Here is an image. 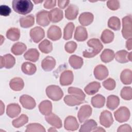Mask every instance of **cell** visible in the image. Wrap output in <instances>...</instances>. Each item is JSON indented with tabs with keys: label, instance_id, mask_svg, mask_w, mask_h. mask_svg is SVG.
Masks as SVG:
<instances>
[{
	"label": "cell",
	"instance_id": "cell-1",
	"mask_svg": "<svg viewBox=\"0 0 132 132\" xmlns=\"http://www.w3.org/2000/svg\"><path fill=\"white\" fill-rule=\"evenodd\" d=\"M68 92L70 95L65 96L64 102L68 106L79 105L85 102L86 95L80 89L75 87H69L68 89Z\"/></svg>",
	"mask_w": 132,
	"mask_h": 132
},
{
	"label": "cell",
	"instance_id": "cell-2",
	"mask_svg": "<svg viewBox=\"0 0 132 132\" xmlns=\"http://www.w3.org/2000/svg\"><path fill=\"white\" fill-rule=\"evenodd\" d=\"M12 7L16 13L25 15L31 11L34 5L29 0H14L12 2Z\"/></svg>",
	"mask_w": 132,
	"mask_h": 132
},
{
	"label": "cell",
	"instance_id": "cell-3",
	"mask_svg": "<svg viewBox=\"0 0 132 132\" xmlns=\"http://www.w3.org/2000/svg\"><path fill=\"white\" fill-rule=\"evenodd\" d=\"M88 45L92 47L91 51H85L83 52V56L86 58H90L97 55L103 48V45L101 41L96 38L90 39L87 42Z\"/></svg>",
	"mask_w": 132,
	"mask_h": 132
},
{
	"label": "cell",
	"instance_id": "cell-4",
	"mask_svg": "<svg viewBox=\"0 0 132 132\" xmlns=\"http://www.w3.org/2000/svg\"><path fill=\"white\" fill-rule=\"evenodd\" d=\"M47 96L54 101L60 100L63 95V92L61 89L56 85L48 86L46 89Z\"/></svg>",
	"mask_w": 132,
	"mask_h": 132
},
{
	"label": "cell",
	"instance_id": "cell-5",
	"mask_svg": "<svg viewBox=\"0 0 132 132\" xmlns=\"http://www.w3.org/2000/svg\"><path fill=\"white\" fill-rule=\"evenodd\" d=\"M131 15H128L122 19V34L123 37L126 39L132 37L131 29Z\"/></svg>",
	"mask_w": 132,
	"mask_h": 132
},
{
	"label": "cell",
	"instance_id": "cell-6",
	"mask_svg": "<svg viewBox=\"0 0 132 132\" xmlns=\"http://www.w3.org/2000/svg\"><path fill=\"white\" fill-rule=\"evenodd\" d=\"M129 110L126 107L122 106L114 112L116 120L120 122L123 123L128 120L130 117Z\"/></svg>",
	"mask_w": 132,
	"mask_h": 132
},
{
	"label": "cell",
	"instance_id": "cell-7",
	"mask_svg": "<svg viewBox=\"0 0 132 132\" xmlns=\"http://www.w3.org/2000/svg\"><path fill=\"white\" fill-rule=\"evenodd\" d=\"M92 111V108L90 105H85L82 106L77 113L79 121L80 123H82L86 121L91 115Z\"/></svg>",
	"mask_w": 132,
	"mask_h": 132
},
{
	"label": "cell",
	"instance_id": "cell-8",
	"mask_svg": "<svg viewBox=\"0 0 132 132\" xmlns=\"http://www.w3.org/2000/svg\"><path fill=\"white\" fill-rule=\"evenodd\" d=\"M100 122L102 125L108 128L113 122L111 113L108 110H104L101 112L100 117Z\"/></svg>",
	"mask_w": 132,
	"mask_h": 132
},
{
	"label": "cell",
	"instance_id": "cell-9",
	"mask_svg": "<svg viewBox=\"0 0 132 132\" xmlns=\"http://www.w3.org/2000/svg\"><path fill=\"white\" fill-rule=\"evenodd\" d=\"M45 36L44 31L43 28L37 26L32 28L30 31V36L32 40L35 43L40 42Z\"/></svg>",
	"mask_w": 132,
	"mask_h": 132
},
{
	"label": "cell",
	"instance_id": "cell-10",
	"mask_svg": "<svg viewBox=\"0 0 132 132\" xmlns=\"http://www.w3.org/2000/svg\"><path fill=\"white\" fill-rule=\"evenodd\" d=\"M94 77L98 80H102L105 79L108 75L107 68L103 64H99L95 67L94 69Z\"/></svg>",
	"mask_w": 132,
	"mask_h": 132
},
{
	"label": "cell",
	"instance_id": "cell-11",
	"mask_svg": "<svg viewBox=\"0 0 132 132\" xmlns=\"http://www.w3.org/2000/svg\"><path fill=\"white\" fill-rule=\"evenodd\" d=\"M48 13L47 11L41 10L38 12L36 14V21L38 25L42 26H47L50 22L48 18Z\"/></svg>",
	"mask_w": 132,
	"mask_h": 132
},
{
	"label": "cell",
	"instance_id": "cell-12",
	"mask_svg": "<svg viewBox=\"0 0 132 132\" xmlns=\"http://www.w3.org/2000/svg\"><path fill=\"white\" fill-rule=\"evenodd\" d=\"M20 102L24 108L27 109H34L36 105L34 98L26 94H24L20 96Z\"/></svg>",
	"mask_w": 132,
	"mask_h": 132
},
{
	"label": "cell",
	"instance_id": "cell-13",
	"mask_svg": "<svg viewBox=\"0 0 132 132\" xmlns=\"http://www.w3.org/2000/svg\"><path fill=\"white\" fill-rule=\"evenodd\" d=\"M15 63L14 57L11 54H6L4 56H1V68L5 67L6 69L12 68Z\"/></svg>",
	"mask_w": 132,
	"mask_h": 132
},
{
	"label": "cell",
	"instance_id": "cell-14",
	"mask_svg": "<svg viewBox=\"0 0 132 132\" xmlns=\"http://www.w3.org/2000/svg\"><path fill=\"white\" fill-rule=\"evenodd\" d=\"M74 79L73 73L70 70L63 71L60 76V84L62 86H68L71 85Z\"/></svg>",
	"mask_w": 132,
	"mask_h": 132
},
{
	"label": "cell",
	"instance_id": "cell-15",
	"mask_svg": "<svg viewBox=\"0 0 132 132\" xmlns=\"http://www.w3.org/2000/svg\"><path fill=\"white\" fill-rule=\"evenodd\" d=\"M47 37L53 40L56 41L61 37V31L60 28L56 25H52L47 32Z\"/></svg>",
	"mask_w": 132,
	"mask_h": 132
},
{
	"label": "cell",
	"instance_id": "cell-16",
	"mask_svg": "<svg viewBox=\"0 0 132 132\" xmlns=\"http://www.w3.org/2000/svg\"><path fill=\"white\" fill-rule=\"evenodd\" d=\"M64 126L65 129L67 130L74 131L78 129L79 124L74 117L70 116L65 118L64 123Z\"/></svg>",
	"mask_w": 132,
	"mask_h": 132
},
{
	"label": "cell",
	"instance_id": "cell-17",
	"mask_svg": "<svg viewBox=\"0 0 132 132\" xmlns=\"http://www.w3.org/2000/svg\"><path fill=\"white\" fill-rule=\"evenodd\" d=\"M116 60L120 63H126L131 61V52L128 53L125 50H121L117 52L116 54Z\"/></svg>",
	"mask_w": 132,
	"mask_h": 132
},
{
	"label": "cell",
	"instance_id": "cell-18",
	"mask_svg": "<svg viewBox=\"0 0 132 132\" xmlns=\"http://www.w3.org/2000/svg\"><path fill=\"white\" fill-rule=\"evenodd\" d=\"M63 11L58 8L51 10L48 13L50 21L53 23H57L63 19Z\"/></svg>",
	"mask_w": 132,
	"mask_h": 132
},
{
	"label": "cell",
	"instance_id": "cell-19",
	"mask_svg": "<svg viewBox=\"0 0 132 132\" xmlns=\"http://www.w3.org/2000/svg\"><path fill=\"white\" fill-rule=\"evenodd\" d=\"M45 119L50 125L56 127L60 128L62 127V122L61 119L56 114L53 113L45 116Z\"/></svg>",
	"mask_w": 132,
	"mask_h": 132
},
{
	"label": "cell",
	"instance_id": "cell-20",
	"mask_svg": "<svg viewBox=\"0 0 132 132\" xmlns=\"http://www.w3.org/2000/svg\"><path fill=\"white\" fill-rule=\"evenodd\" d=\"M56 60L51 56H47L41 62V67L45 71H51L55 67Z\"/></svg>",
	"mask_w": 132,
	"mask_h": 132
},
{
	"label": "cell",
	"instance_id": "cell-21",
	"mask_svg": "<svg viewBox=\"0 0 132 132\" xmlns=\"http://www.w3.org/2000/svg\"><path fill=\"white\" fill-rule=\"evenodd\" d=\"M21 108L19 105L17 104H10L6 109V113L8 117L13 118L18 116L21 112Z\"/></svg>",
	"mask_w": 132,
	"mask_h": 132
},
{
	"label": "cell",
	"instance_id": "cell-22",
	"mask_svg": "<svg viewBox=\"0 0 132 132\" xmlns=\"http://www.w3.org/2000/svg\"><path fill=\"white\" fill-rule=\"evenodd\" d=\"M79 9L77 6L71 4L65 10V16L69 20H73L76 18Z\"/></svg>",
	"mask_w": 132,
	"mask_h": 132
},
{
	"label": "cell",
	"instance_id": "cell-23",
	"mask_svg": "<svg viewBox=\"0 0 132 132\" xmlns=\"http://www.w3.org/2000/svg\"><path fill=\"white\" fill-rule=\"evenodd\" d=\"M74 39L77 41H84L88 38V33L86 29L81 26H77L74 34Z\"/></svg>",
	"mask_w": 132,
	"mask_h": 132
},
{
	"label": "cell",
	"instance_id": "cell-24",
	"mask_svg": "<svg viewBox=\"0 0 132 132\" xmlns=\"http://www.w3.org/2000/svg\"><path fill=\"white\" fill-rule=\"evenodd\" d=\"M39 109L40 112L44 116H47L52 111V104L51 101L45 100L41 102L39 105Z\"/></svg>",
	"mask_w": 132,
	"mask_h": 132
},
{
	"label": "cell",
	"instance_id": "cell-25",
	"mask_svg": "<svg viewBox=\"0 0 132 132\" xmlns=\"http://www.w3.org/2000/svg\"><path fill=\"white\" fill-rule=\"evenodd\" d=\"M94 16L92 13L89 12H83L79 16V22L82 26H88L93 21Z\"/></svg>",
	"mask_w": 132,
	"mask_h": 132
},
{
	"label": "cell",
	"instance_id": "cell-26",
	"mask_svg": "<svg viewBox=\"0 0 132 132\" xmlns=\"http://www.w3.org/2000/svg\"><path fill=\"white\" fill-rule=\"evenodd\" d=\"M9 86L11 89L15 91L21 90L24 86L23 80L20 77H14L12 78L10 82Z\"/></svg>",
	"mask_w": 132,
	"mask_h": 132
},
{
	"label": "cell",
	"instance_id": "cell-27",
	"mask_svg": "<svg viewBox=\"0 0 132 132\" xmlns=\"http://www.w3.org/2000/svg\"><path fill=\"white\" fill-rule=\"evenodd\" d=\"M97 127V123L93 119L87 120L80 127V132H89L93 131Z\"/></svg>",
	"mask_w": 132,
	"mask_h": 132
},
{
	"label": "cell",
	"instance_id": "cell-28",
	"mask_svg": "<svg viewBox=\"0 0 132 132\" xmlns=\"http://www.w3.org/2000/svg\"><path fill=\"white\" fill-rule=\"evenodd\" d=\"M101 84L97 81H93L87 85L84 89L85 92L88 95H93L98 92Z\"/></svg>",
	"mask_w": 132,
	"mask_h": 132
},
{
	"label": "cell",
	"instance_id": "cell-29",
	"mask_svg": "<svg viewBox=\"0 0 132 132\" xmlns=\"http://www.w3.org/2000/svg\"><path fill=\"white\" fill-rule=\"evenodd\" d=\"M24 57L27 60L36 62L39 59V53L36 48H30L24 54Z\"/></svg>",
	"mask_w": 132,
	"mask_h": 132
},
{
	"label": "cell",
	"instance_id": "cell-30",
	"mask_svg": "<svg viewBox=\"0 0 132 132\" xmlns=\"http://www.w3.org/2000/svg\"><path fill=\"white\" fill-rule=\"evenodd\" d=\"M69 62L71 66L74 69H78L81 68L83 64V59L76 55H72L70 57Z\"/></svg>",
	"mask_w": 132,
	"mask_h": 132
},
{
	"label": "cell",
	"instance_id": "cell-31",
	"mask_svg": "<svg viewBox=\"0 0 132 132\" xmlns=\"http://www.w3.org/2000/svg\"><path fill=\"white\" fill-rule=\"evenodd\" d=\"M120 103V99L118 96L111 95L108 96L106 106L108 108L113 110L118 107Z\"/></svg>",
	"mask_w": 132,
	"mask_h": 132
},
{
	"label": "cell",
	"instance_id": "cell-32",
	"mask_svg": "<svg viewBox=\"0 0 132 132\" xmlns=\"http://www.w3.org/2000/svg\"><path fill=\"white\" fill-rule=\"evenodd\" d=\"M35 23V18L32 15H28L21 17L20 19V26L23 28H29L32 26Z\"/></svg>",
	"mask_w": 132,
	"mask_h": 132
},
{
	"label": "cell",
	"instance_id": "cell-33",
	"mask_svg": "<svg viewBox=\"0 0 132 132\" xmlns=\"http://www.w3.org/2000/svg\"><path fill=\"white\" fill-rule=\"evenodd\" d=\"M21 69L24 73L29 75L34 74L37 70L35 64L29 62H24L22 65Z\"/></svg>",
	"mask_w": 132,
	"mask_h": 132
},
{
	"label": "cell",
	"instance_id": "cell-34",
	"mask_svg": "<svg viewBox=\"0 0 132 132\" xmlns=\"http://www.w3.org/2000/svg\"><path fill=\"white\" fill-rule=\"evenodd\" d=\"M26 48L27 47L24 43L18 42L12 45L11 51L15 55H20L26 51Z\"/></svg>",
	"mask_w": 132,
	"mask_h": 132
},
{
	"label": "cell",
	"instance_id": "cell-35",
	"mask_svg": "<svg viewBox=\"0 0 132 132\" xmlns=\"http://www.w3.org/2000/svg\"><path fill=\"white\" fill-rule=\"evenodd\" d=\"M7 38L12 41H15L19 39L20 37V31L18 28L11 27L9 28L6 32Z\"/></svg>",
	"mask_w": 132,
	"mask_h": 132
},
{
	"label": "cell",
	"instance_id": "cell-36",
	"mask_svg": "<svg viewBox=\"0 0 132 132\" xmlns=\"http://www.w3.org/2000/svg\"><path fill=\"white\" fill-rule=\"evenodd\" d=\"M132 72L130 69H125L121 73L120 79L123 84L129 85L131 83Z\"/></svg>",
	"mask_w": 132,
	"mask_h": 132
},
{
	"label": "cell",
	"instance_id": "cell-37",
	"mask_svg": "<svg viewBox=\"0 0 132 132\" xmlns=\"http://www.w3.org/2000/svg\"><path fill=\"white\" fill-rule=\"evenodd\" d=\"M105 103V98L101 94H97L91 98V104L95 108H102Z\"/></svg>",
	"mask_w": 132,
	"mask_h": 132
},
{
	"label": "cell",
	"instance_id": "cell-38",
	"mask_svg": "<svg viewBox=\"0 0 132 132\" xmlns=\"http://www.w3.org/2000/svg\"><path fill=\"white\" fill-rule=\"evenodd\" d=\"M114 52L110 49H105L101 55L102 61L105 63L109 62L112 61L114 58Z\"/></svg>",
	"mask_w": 132,
	"mask_h": 132
},
{
	"label": "cell",
	"instance_id": "cell-39",
	"mask_svg": "<svg viewBox=\"0 0 132 132\" xmlns=\"http://www.w3.org/2000/svg\"><path fill=\"white\" fill-rule=\"evenodd\" d=\"M39 48L40 51L43 53H49L53 50L52 43L49 40L45 39L39 44Z\"/></svg>",
	"mask_w": 132,
	"mask_h": 132
},
{
	"label": "cell",
	"instance_id": "cell-40",
	"mask_svg": "<svg viewBox=\"0 0 132 132\" xmlns=\"http://www.w3.org/2000/svg\"><path fill=\"white\" fill-rule=\"evenodd\" d=\"M101 39L103 43L106 44L109 43L114 39V34L109 29H105L102 33Z\"/></svg>",
	"mask_w": 132,
	"mask_h": 132
},
{
	"label": "cell",
	"instance_id": "cell-41",
	"mask_svg": "<svg viewBox=\"0 0 132 132\" xmlns=\"http://www.w3.org/2000/svg\"><path fill=\"white\" fill-rule=\"evenodd\" d=\"M28 117L24 114H21L19 118L14 119L12 122V125L15 128H19L28 122Z\"/></svg>",
	"mask_w": 132,
	"mask_h": 132
},
{
	"label": "cell",
	"instance_id": "cell-42",
	"mask_svg": "<svg viewBox=\"0 0 132 132\" xmlns=\"http://www.w3.org/2000/svg\"><path fill=\"white\" fill-rule=\"evenodd\" d=\"M74 27V25L72 22H70L66 25L63 30V39L64 40H68L72 38Z\"/></svg>",
	"mask_w": 132,
	"mask_h": 132
},
{
	"label": "cell",
	"instance_id": "cell-43",
	"mask_svg": "<svg viewBox=\"0 0 132 132\" xmlns=\"http://www.w3.org/2000/svg\"><path fill=\"white\" fill-rule=\"evenodd\" d=\"M108 26L114 30H119L121 27L120 19L117 16H111L108 20Z\"/></svg>",
	"mask_w": 132,
	"mask_h": 132
},
{
	"label": "cell",
	"instance_id": "cell-44",
	"mask_svg": "<svg viewBox=\"0 0 132 132\" xmlns=\"http://www.w3.org/2000/svg\"><path fill=\"white\" fill-rule=\"evenodd\" d=\"M26 132H45V129L44 127L39 123H30L26 126Z\"/></svg>",
	"mask_w": 132,
	"mask_h": 132
},
{
	"label": "cell",
	"instance_id": "cell-45",
	"mask_svg": "<svg viewBox=\"0 0 132 132\" xmlns=\"http://www.w3.org/2000/svg\"><path fill=\"white\" fill-rule=\"evenodd\" d=\"M121 96L125 100H130L132 98V89L130 87H124L121 91Z\"/></svg>",
	"mask_w": 132,
	"mask_h": 132
},
{
	"label": "cell",
	"instance_id": "cell-46",
	"mask_svg": "<svg viewBox=\"0 0 132 132\" xmlns=\"http://www.w3.org/2000/svg\"><path fill=\"white\" fill-rule=\"evenodd\" d=\"M103 85L107 90H112L115 88L116 83L113 79L109 78L103 82Z\"/></svg>",
	"mask_w": 132,
	"mask_h": 132
},
{
	"label": "cell",
	"instance_id": "cell-47",
	"mask_svg": "<svg viewBox=\"0 0 132 132\" xmlns=\"http://www.w3.org/2000/svg\"><path fill=\"white\" fill-rule=\"evenodd\" d=\"M77 48V44L76 42L71 41L65 43L64 48L65 51L68 53H73L75 52Z\"/></svg>",
	"mask_w": 132,
	"mask_h": 132
},
{
	"label": "cell",
	"instance_id": "cell-48",
	"mask_svg": "<svg viewBox=\"0 0 132 132\" xmlns=\"http://www.w3.org/2000/svg\"><path fill=\"white\" fill-rule=\"evenodd\" d=\"M107 6L108 8L112 10H116L118 9L120 6V2L119 1L112 0L107 2Z\"/></svg>",
	"mask_w": 132,
	"mask_h": 132
},
{
	"label": "cell",
	"instance_id": "cell-49",
	"mask_svg": "<svg viewBox=\"0 0 132 132\" xmlns=\"http://www.w3.org/2000/svg\"><path fill=\"white\" fill-rule=\"evenodd\" d=\"M11 10L10 7L6 5H1L0 6V14L6 16L9 15Z\"/></svg>",
	"mask_w": 132,
	"mask_h": 132
},
{
	"label": "cell",
	"instance_id": "cell-50",
	"mask_svg": "<svg viewBox=\"0 0 132 132\" xmlns=\"http://www.w3.org/2000/svg\"><path fill=\"white\" fill-rule=\"evenodd\" d=\"M56 1H45L44 3V7L46 9H51L56 5Z\"/></svg>",
	"mask_w": 132,
	"mask_h": 132
},
{
	"label": "cell",
	"instance_id": "cell-51",
	"mask_svg": "<svg viewBox=\"0 0 132 132\" xmlns=\"http://www.w3.org/2000/svg\"><path fill=\"white\" fill-rule=\"evenodd\" d=\"M117 131L118 132H123V131L131 132V128L130 125L126 124L122 125L120 126H119Z\"/></svg>",
	"mask_w": 132,
	"mask_h": 132
},
{
	"label": "cell",
	"instance_id": "cell-52",
	"mask_svg": "<svg viewBox=\"0 0 132 132\" xmlns=\"http://www.w3.org/2000/svg\"><path fill=\"white\" fill-rule=\"evenodd\" d=\"M70 1H58L57 3H58V6L61 9H64L69 4Z\"/></svg>",
	"mask_w": 132,
	"mask_h": 132
},
{
	"label": "cell",
	"instance_id": "cell-53",
	"mask_svg": "<svg viewBox=\"0 0 132 132\" xmlns=\"http://www.w3.org/2000/svg\"><path fill=\"white\" fill-rule=\"evenodd\" d=\"M131 45H132V39L131 38L128 39L127 41L126 42V47L128 50H131Z\"/></svg>",
	"mask_w": 132,
	"mask_h": 132
},
{
	"label": "cell",
	"instance_id": "cell-54",
	"mask_svg": "<svg viewBox=\"0 0 132 132\" xmlns=\"http://www.w3.org/2000/svg\"><path fill=\"white\" fill-rule=\"evenodd\" d=\"M1 115H2L3 113L4 112V109H5V105L3 104V103L2 102V101H1Z\"/></svg>",
	"mask_w": 132,
	"mask_h": 132
},
{
	"label": "cell",
	"instance_id": "cell-55",
	"mask_svg": "<svg viewBox=\"0 0 132 132\" xmlns=\"http://www.w3.org/2000/svg\"><path fill=\"white\" fill-rule=\"evenodd\" d=\"M105 131V130L104 129H103L101 127H96L93 131Z\"/></svg>",
	"mask_w": 132,
	"mask_h": 132
},
{
	"label": "cell",
	"instance_id": "cell-56",
	"mask_svg": "<svg viewBox=\"0 0 132 132\" xmlns=\"http://www.w3.org/2000/svg\"><path fill=\"white\" fill-rule=\"evenodd\" d=\"M48 131H56V129H54L53 127H51L50 129H48Z\"/></svg>",
	"mask_w": 132,
	"mask_h": 132
},
{
	"label": "cell",
	"instance_id": "cell-57",
	"mask_svg": "<svg viewBox=\"0 0 132 132\" xmlns=\"http://www.w3.org/2000/svg\"><path fill=\"white\" fill-rule=\"evenodd\" d=\"M35 3H42L43 2V1H34Z\"/></svg>",
	"mask_w": 132,
	"mask_h": 132
},
{
	"label": "cell",
	"instance_id": "cell-58",
	"mask_svg": "<svg viewBox=\"0 0 132 132\" xmlns=\"http://www.w3.org/2000/svg\"><path fill=\"white\" fill-rule=\"evenodd\" d=\"M1 44H2V43H3V40H2V38H3V36H2V35H1Z\"/></svg>",
	"mask_w": 132,
	"mask_h": 132
}]
</instances>
